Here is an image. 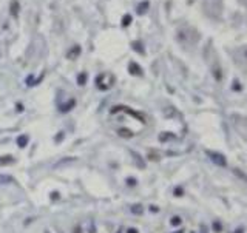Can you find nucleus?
I'll use <instances>...</instances> for the list:
<instances>
[{
    "label": "nucleus",
    "instance_id": "obj_14",
    "mask_svg": "<svg viewBox=\"0 0 247 233\" xmlns=\"http://www.w3.org/2000/svg\"><path fill=\"white\" fill-rule=\"evenodd\" d=\"M144 210H142V207L141 205H133L132 207V213H134V215H141Z\"/></svg>",
    "mask_w": 247,
    "mask_h": 233
},
{
    "label": "nucleus",
    "instance_id": "obj_18",
    "mask_svg": "<svg viewBox=\"0 0 247 233\" xmlns=\"http://www.w3.org/2000/svg\"><path fill=\"white\" fill-rule=\"evenodd\" d=\"M127 233H139V232H137L136 229H128V230H127Z\"/></svg>",
    "mask_w": 247,
    "mask_h": 233
},
{
    "label": "nucleus",
    "instance_id": "obj_10",
    "mask_svg": "<svg viewBox=\"0 0 247 233\" xmlns=\"http://www.w3.org/2000/svg\"><path fill=\"white\" fill-rule=\"evenodd\" d=\"M148 9V2H142L137 5V14H144Z\"/></svg>",
    "mask_w": 247,
    "mask_h": 233
},
{
    "label": "nucleus",
    "instance_id": "obj_6",
    "mask_svg": "<svg viewBox=\"0 0 247 233\" xmlns=\"http://www.w3.org/2000/svg\"><path fill=\"white\" fill-rule=\"evenodd\" d=\"M74 105H76V100H74V99H71V100H68L67 104L60 105V111H62V113H67V111H70V110L74 107Z\"/></svg>",
    "mask_w": 247,
    "mask_h": 233
},
{
    "label": "nucleus",
    "instance_id": "obj_23",
    "mask_svg": "<svg viewBox=\"0 0 247 233\" xmlns=\"http://www.w3.org/2000/svg\"><path fill=\"white\" fill-rule=\"evenodd\" d=\"M45 233H48V232H45Z\"/></svg>",
    "mask_w": 247,
    "mask_h": 233
},
{
    "label": "nucleus",
    "instance_id": "obj_21",
    "mask_svg": "<svg viewBox=\"0 0 247 233\" xmlns=\"http://www.w3.org/2000/svg\"><path fill=\"white\" fill-rule=\"evenodd\" d=\"M235 233H243V230H236V232Z\"/></svg>",
    "mask_w": 247,
    "mask_h": 233
},
{
    "label": "nucleus",
    "instance_id": "obj_17",
    "mask_svg": "<svg viewBox=\"0 0 247 233\" xmlns=\"http://www.w3.org/2000/svg\"><path fill=\"white\" fill-rule=\"evenodd\" d=\"M127 182H128V185H134V184H136V179H127Z\"/></svg>",
    "mask_w": 247,
    "mask_h": 233
},
{
    "label": "nucleus",
    "instance_id": "obj_4",
    "mask_svg": "<svg viewBox=\"0 0 247 233\" xmlns=\"http://www.w3.org/2000/svg\"><path fill=\"white\" fill-rule=\"evenodd\" d=\"M9 11H11V16H13V17H17V16H19L20 5H19V2H17V0H13V2H11Z\"/></svg>",
    "mask_w": 247,
    "mask_h": 233
},
{
    "label": "nucleus",
    "instance_id": "obj_13",
    "mask_svg": "<svg viewBox=\"0 0 247 233\" xmlns=\"http://www.w3.org/2000/svg\"><path fill=\"white\" fill-rule=\"evenodd\" d=\"M132 46H133V50H134V51H137V53L144 54V50H142V45H141L139 42H133V43H132Z\"/></svg>",
    "mask_w": 247,
    "mask_h": 233
},
{
    "label": "nucleus",
    "instance_id": "obj_9",
    "mask_svg": "<svg viewBox=\"0 0 247 233\" xmlns=\"http://www.w3.org/2000/svg\"><path fill=\"white\" fill-rule=\"evenodd\" d=\"M13 162H14V158H13V156H2V158H0V167H2V165L13 164Z\"/></svg>",
    "mask_w": 247,
    "mask_h": 233
},
{
    "label": "nucleus",
    "instance_id": "obj_15",
    "mask_svg": "<svg viewBox=\"0 0 247 233\" xmlns=\"http://www.w3.org/2000/svg\"><path fill=\"white\" fill-rule=\"evenodd\" d=\"M8 182H13L11 176H0V184H8Z\"/></svg>",
    "mask_w": 247,
    "mask_h": 233
},
{
    "label": "nucleus",
    "instance_id": "obj_2",
    "mask_svg": "<svg viewBox=\"0 0 247 233\" xmlns=\"http://www.w3.org/2000/svg\"><path fill=\"white\" fill-rule=\"evenodd\" d=\"M207 154H209V158L215 162V164L223 165V167L226 165V158H224L223 154H218V153H213V151H207Z\"/></svg>",
    "mask_w": 247,
    "mask_h": 233
},
{
    "label": "nucleus",
    "instance_id": "obj_20",
    "mask_svg": "<svg viewBox=\"0 0 247 233\" xmlns=\"http://www.w3.org/2000/svg\"><path fill=\"white\" fill-rule=\"evenodd\" d=\"M17 111H23V107H22V105H17Z\"/></svg>",
    "mask_w": 247,
    "mask_h": 233
},
{
    "label": "nucleus",
    "instance_id": "obj_22",
    "mask_svg": "<svg viewBox=\"0 0 247 233\" xmlns=\"http://www.w3.org/2000/svg\"><path fill=\"white\" fill-rule=\"evenodd\" d=\"M175 233H184V232H182V230H178V232H175Z\"/></svg>",
    "mask_w": 247,
    "mask_h": 233
},
{
    "label": "nucleus",
    "instance_id": "obj_3",
    "mask_svg": "<svg viewBox=\"0 0 247 233\" xmlns=\"http://www.w3.org/2000/svg\"><path fill=\"white\" fill-rule=\"evenodd\" d=\"M79 54H80V46H79V45H74V46L70 48V51L67 53V57H68L70 60H76L77 57H79Z\"/></svg>",
    "mask_w": 247,
    "mask_h": 233
},
{
    "label": "nucleus",
    "instance_id": "obj_16",
    "mask_svg": "<svg viewBox=\"0 0 247 233\" xmlns=\"http://www.w3.org/2000/svg\"><path fill=\"white\" fill-rule=\"evenodd\" d=\"M171 224H173V225H179V224H181V218H179V216L171 218Z\"/></svg>",
    "mask_w": 247,
    "mask_h": 233
},
{
    "label": "nucleus",
    "instance_id": "obj_5",
    "mask_svg": "<svg viewBox=\"0 0 247 233\" xmlns=\"http://www.w3.org/2000/svg\"><path fill=\"white\" fill-rule=\"evenodd\" d=\"M128 71L132 73V74H134V76H139V74H142V68H141L137 63L132 62V63L128 65Z\"/></svg>",
    "mask_w": 247,
    "mask_h": 233
},
{
    "label": "nucleus",
    "instance_id": "obj_1",
    "mask_svg": "<svg viewBox=\"0 0 247 233\" xmlns=\"http://www.w3.org/2000/svg\"><path fill=\"white\" fill-rule=\"evenodd\" d=\"M113 82H114V77L111 74H107V73L99 74L97 79H96V84H97V88H99V90H108V88L113 85Z\"/></svg>",
    "mask_w": 247,
    "mask_h": 233
},
{
    "label": "nucleus",
    "instance_id": "obj_19",
    "mask_svg": "<svg viewBox=\"0 0 247 233\" xmlns=\"http://www.w3.org/2000/svg\"><path fill=\"white\" fill-rule=\"evenodd\" d=\"M51 196H53V199H56V198H59V193H53Z\"/></svg>",
    "mask_w": 247,
    "mask_h": 233
},
{
    "label": "nucleus",
    "instance_id": "obj_11",
    "mask_svg": "<svg viewBox=\"0 0 247 233\" xmlns=\"http://www.w3.org/2000/svg\"><path fill=\"white\" fill-rule=\"evenodd\" d=\"M132 22H133V17H132L130 14H125V16L122 17V26H128Z\"/></svg>",
    "mask_w": 247,
    "mask_h": 233
},
{
    "label": "nucleus",
    "instance_id": "obj_8",
    "mask_svg": "<svg viewBox=\"0 0 247 233\" xmlns=\"http://www.w3.org/2000/svg\"><path fill=\"white\" fill-rule=\"evenodd\" d=\"M87 79H88L87 73H80V74L77 76V85H79V87H83V85L87 84Z\"/></svg>",
    "mask_w": 247,
    "mask_h": 233
},
{
    "label": "nucleus",
    "instance_id": "obj_7",
    "mask_svg": "<svg viewBox=\"0 0 247 233\" xmlns=\"http://www.w3.org/2000/svg\"><path fill=\"white\" fill-rule=\"evenodd\" d=\"M28 141H30V139H28V136H26V134H22V136L17 138V145H19L20 148H23V147H26V145H28Z\"/></svg>",
    "mask_w": 247,
    "mask_h": 233
},
{
    "label": "nucleus",
    "instance_id": "obj_12",
    "mask_svg": "<svg viewBox=\"0 0 247 233\" xmlns=\"http://www.w3.org/2000/svg\"><path fill=\"white\" fill-rule=\"evenodd\" d=\"M117 133H119L121 136H124V138H130V136H133V133H132L130 130H125V128H121Z\"/></svg>",
    "mask_w": 247,
    "mask_h": 233
}]
</instances>
